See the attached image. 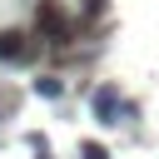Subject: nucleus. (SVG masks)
<instances>
[{"label":"nucleus","instance_id":"nucleus-1","mask_svg":"<svg viewBox=\"0 0 159 159\" xmlns=\"http://www.w3.org/2000/svg\"><path fill=\"white\" fill-rule=\"evenodd\" d=\"M35 35H40L45 45H70L75 20L65 15V5H60V0H40V5H35Z\"/></svg>","mask_w":159,"mask_h":159},{"label":"nucleus","instance_id":"nucleus-2","mask_svg":"<svg viewBox=\"0 0 159 159\" xmlns=\"http://www.w3.org/2000/svg\"><path fill=\"white\" fill-rule=\"evenodd\" d=\"M89 109H94V119H99V124H119V109H129V104L119 99V89H114V84H99V89L89 94Z\"/></svg>","mask_w":159,"mask_h":159},{"label":"nucleus","instance_id":"nucleus-3","mask_svg":"<svg viewBox=\"0 0 159 159\" xmlns=\"http://www.w3.org/2000/svg\"><path fill=\"white\" fill-rule=\"evenodd\" d=\"M20 55H25L20 35H15V30H5V35H0V60H20Z\"/></svg>","mask_w":159,"mask_h":159},{"label":"nucleus","instance_id":"nucleus-4","mask_svg":"<svg viewBox=\"0 0 159 159\" xmlns=\"http://www.w3.org/2000/svg\"><path fill=\"white\" fill-rule=\"evenodd\" d=\"M35 94H45V99H60V94H65V84H60L55 75H40V80H35Z\"/></svg>","mask_w":159,"mask_h":159},{"label":"nucleus","instance_id":"nucleus-5","mask_svg":"<svg viewBox=\"0 0 159 159\" xmlns=\"http://www.w3.org/2000/svg\"><path fill=\"white\" fill-rule=\"evenodd\" d=\"M80 159H109V149H104L99 139H84V144H80Z\"/></svg>","mask_w":159,"mask_h":159}]
</instances>
